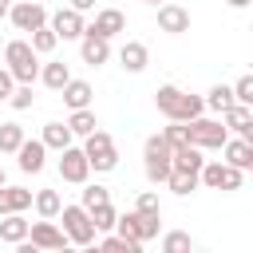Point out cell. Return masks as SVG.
I'll use <instances>...</instances> for the list:
<instances>
[{"label":"cell","instance_id":"7402d4cb","mask_svg":"<svg viewBox=\"0 0 253 253\" xmlns=\"http://www.w3.org/2000/svg\"><path fill=\"white\" fill-rule=\"evenodd\" d=\"M28 217L24 213H4V221H0V241H8V245H16V241H24L28 237Z\"/></svg>","mask_w":253,"mask_h":253},{"label":"cell","instance_id":"5b68a950","mask_svg":"<svg viewBox=\"0 0 253 253\" xmlns=\"http://www.w3.org/2000/svg\"><path fill=\"white\" fill-rule=\"evenodd\" d=\"M59 217H63V233L71 245H95L99 229L91 225V213L83 206H59Z\"/></svg>","mask_w":253,"mask_h":253},{"label":"cell","instance_id":"5bb4252c","mask_svg":"<svg viewBox=\"0 0 253 253\" xmlns=\"http://www.w3.org/2000/svg\"><path fill=\"white\" fill-rule=\"evenodd\" d=\"M16 162H20L24 174H40V170L47 166V146H43L40 138H24V142L16 146Z\"/></svg>","mask_w":253,"mask_h":253},{"label":"cell","instance_id":"8992f818","mask_svg":"<svg viewBox=\"0 0 253 253\" xmlns=\"http://www.w3.org/2000/svg\"><path fill=\"white\" fill-rule=\"evenodd\" d=\"M186 138L194 142V146H202V150H221V142L229 138V130H225V123L221 119H190L186 123Z\"/></svg>","mask_w":253,"mask_h":253},{"label":"cell","instance_id":"277c9868","mask_svg":"<svg viewBox=\"0 0 253 253\" xmlns=\"http://www.w3.org/2000/svg\"><path fill=\"white\" fill-rule=\"evenodd\" d=\"M142 170H146V182H166V174H170V142L162 138V134H150L146 142H142Z\"/></svg>","mask_w":253,"mask_h":253},{"label":"cell","instance_id":"836d02e7","mask_svg":"<svg viewBox=\"0 0 253 253\" xmlns=\"http://www.w3.org/2000/svg\"><path fill=\"white\" fill-rule=\"evenodd\" d=\"M186 249H194V241H190V233H182V229H174V233H166V237H162V253H186Z\"/></svg>","mask_w":253,"mask_h":253},{"label":"cell","instance_id":"603a6c76","mask_svg":"<svg viewBox=\"0 0 253 253\" xmlns=\"http://www.w3.org/2000/svg\"><path fill=\"white\" fill-rule=\"evenodd\" d=\"M166 186H170L178 198H190V194L198 190V174H194V170H178V166H170V174H166Z\"/></svg>","mask_w":253,"mask_h":253},{"label":"cell","instance_id":"44dd1931","mask_svg":"<svg viewBox=\"0 0 253 253\" xmlns=\"http://www.w3.org/2000/svg\"><path fill=\"white\" fill-rule=\"evenodd\" d=\"M71 138H75V134H71V126H67V123H43L40 142H43L47 150H55V154H59L63 146H71Z\"/></svg>","mask_w":253,"mask_h":253},{"label":"cell","instance_id":"2e32d148","mask_svg":"<svg viewBox=\"0 0 253 253\" xmlns=\"http://www.w3.org/2000/svg\"><path fill=\"white\" fill-rule=\"evenodd\" d=\"M221 123H225V130H233V134L253 138V111H249L245 103H229V107L221 111Z\"/></svg>","mask_w":253,"mask_h":253},{"label":"cell","instance_id":"d4e9b609","mask_svg":"<svg viewBox=\"0 0 253 253\" xmlns=\"http://www.w3.org/2000/svg\"><path fill=\"white\" fill-rule=\"evenodd\" d=\"M40 79H43V87L59 91V87L71 79V67H67V63H59V59H51V63H43V67H40Z\"/></svg>","mask_w":253,"mask_h":253},{"label":"cell","instance_id":"b9f144b4","mask_svg":"<svg viewBox=\"0 0 253 253\" xmlns=\"http://www.w3.org/2000/svg\"><path fill=\"white\" fill-rule=\"evenodd\" d=\"M142 4H150V8H158V4H162V0H142Z\"/></svg>","mask_w":253,"mask_h":253},{"label":"cell","instance_id":"4fadbf2b","mask_svg":"<svg viewBox=\"0 0 253 253\" xmlns=\"http://www.w3.org/2000/svg\"><path fill=\"white\" fill-rule=\"evenodd\" d=\"M83 32H95V36H103V40H115L119 32H126V16H123L119 8H99L95 20H91Z\"/></svg>","mask_w":253,"mask_h":253},{"label":"cell","instance_id":"9c48e42d","mask_svg":"<svg viewBox=\"0 0 253 253\" xmlns=\"http://www.w3.org/2000/svg\"><path fill=\"white\" fill-rule=\"evenodd\" d=\"M8 20H12L16 32H36V28L47 24V8H43L40 0H20V4L8 8Z\"/></svg>","mask_w":253,"mask_h":253},{"label":"cell","instance_id":"30bf717a","mask_svg":"<svg viewBox=\"0 0 253 253\" xmlns=\"http://www.w3.org/2000/svg\"><path fill=\"white\" fill-rule=\"evenodd\" d=\"M28 241H32V249H63L67 233L55 225V217H40L28 225Z\"/></svg>","mask_w":253,"mask_h":253},{"label":"cell","instance_id":"4dcf8cb0","mask_svg":"<svg viewBox=\"0 0 253 253\" xmlns=\"http://www.w3.org/2000/svg\"><path fill=\"white\" fill-rule=\"evenodd\" d=\"M87 213H91V225H95L99 233L115 229V217H119V213H115V206H111V202H103V206H91Z\"/></svg>","mask_w":253,"mask_h":253},{"label":"cell","instance_id":"83f0119b","mask_svg":"<svg viewBox=\"0 0 253 253\" xmlns=\"http://www.w3.org/2000/svg\"><path fill=\"white\" fill-rule=\"evenodd\" d=\"M20 142H24V126L20 123H0V154H16Z\"/></svg>","mask_w":253,"mask_h":253},{"label":"cell","instance_id":"74e56055","mask_svg":"<svg viewBox=\"0 0 253 253\" xmlns=\"http://www.w3.org/2000/svg\"><path fill=\"white\" fill-rule=\"evenodd\" d=\"M12 87H16V79H12V71H8V67H0V103H8V95H12Z\"/></svg>","mask_w":253,"mask_h":253},{"label":"cell","instance_id":"ee69618b","mask_svg":"<svg viewBox=\"0 0 253 253\" xmlns=\"http://www.w3.org/2000/svg\"><path fill=\"white\" fill-rule=\"evenodd\" d=\"M0 55H4V43H0Z\"/></svg>","mask_w":253,"mask_h":253},{"label":"cell","instance_id":"ffe728a7","mask_svg":"<svg viewBox=\"0 0 253 253\" xmlns=\"http://www.w3.org/2000/svg\"><path fill=\"white\" fill-rule=\"evenodd\" d=\"M59 95H63V103H67L71 111L91 107V99H95V91H91V83H87V79H67V83L59 87Z\"/></svg>","mask_w":253,"mask_h":253},{"label":"cell","instance_id":"60d3db41","mask_svg":"<svg viewBox=\"0 0 253 253\" xmlns=\"http://www.w3.org/2000/svg\"><path fill=\"white\" fill-rule=\"evenodd\" d=\"M8 8H12V0H0V20L8 16Z\"/></svg>","mask_w":253,"mask_h":253},{"label":"cell","instance_id":"d6986e66","mask_svg":"<svg viewBox=\"0 0 253 253\" xmlns=\"http://www.w3.org/2000/svg\"><path fill=\"white\" fill-rule=\"evenodd\" d=\"M32 206V190H24V186H0V217L4 213H24Z\"/></svg>","mask_w":253,"mask_h":253},{"label":"cell","instance_id":"ac0fdd59","mask_svg":"<svg viewBox=\"0 0 253 253\" xmlns=\"http://www.w3.org/2000/svg\"><path fill=\"white\" fill-rule=\"evenodd\" d=\"M221 150H225V162L229 166H237V170H253V138H225L221 142Z\"/></svg>","mask_w":253,"mask_h":253},{"label":"cell","instance_id":"484cf974","mask_svg":"<svg viewBox=\"0 0 253 253\" xmlns=\"http://www.w3.org/2000/svg\"><path fill=\"white\" fill-rule=\"evenodd\" d=\"M202 103H206V111H213V115H221L229 103H233V91L225 87V83H213L206 95H202Z\"/></svg>","mask_w":253,"mask_h":253},{"label":"cell","instance_id":"7bdbcfd3","mask_svg":"<svg viewBox=\"0 0 253 253\" xmlns=\"http://www.w3.org/2000/svg\"><path fill=\"white\" fill-rule=\"evenodd\" d=\"M0 186H4V166H0Z\"/></svg>","mask_w":253,"mask_h":253},{"label":"cell","instance_id":"e575fe53","mask_svg":"<svg viewBox=\"0 0 253 253\" xmlns=\"http://www.w3.org/2000/svg\"><path fill=\"white\" fill-rule=\"evenodd\" d=\"M229 91H233V103H245V107H253V75H241V79H237Z\"/></svg>","mask_w":253,"mask_h":253},{"label":"cell","instance_id":"8fae6325","mask_svg":"<svg viewBox=\"0 0 253 253\" xmlns=\"http://www.w3.org/2000/svg\"><path fill=\"white\" fill-rule=\"evenodd\" d=\"M47 28L59 36V40H79L83 36V12H75V8H55V12H47Z\"/></svg>","mask_w":253,"mask_h":253},{"label":"cell","instance_id":"f1b7e54d","mask_svg":"<svg viewBox=\"0 0 253 253\" xmlns=\"http://www.w3.org/2000/svg\"><path fill=\"white\" fill-rule=\"evenodd\" d=\"M28 43H32V51H36V55H47V51H55L59 36H55V32L43 24V28H36V32H32V40H28Z\"/></svg>","mask_w":253,"mask_h":253},{"label":"cell","instance_id":"1f68e13d","mask_svg":"<svg viewBox=\"0 0 253 253\" xmlns=\"http://www.w3.org/2000/svg\"><path fill=\"white\" fill-rule=\"evenodd\" d=\"M99 249H107V253H138L142 245H134V241H126V237H119V233H103V241H99Z\"/></svg>","mask_w":253,"mask_h":253},{"label":"cell","instance_id":"d6a6232c","mask_svg":"<svg viewBox=\"0 0 253 253\" xmlns=\"http://www.w3.org/2000/svg\"><path fill=\"white\" fill-rule=\"evenodd\" d=\"M8 103H12V111H28V107L36 103L32 83H16V87H12V95H8Z\"/></svg>","mask_w":253,"mask_h":253},{"label":"cell","instance_id":"52a82bcc","mask_svg":"<svg viewBox=\"0 0 253 253\" xmlns=\"http://www.w3.org/2000/svg\"><path fill=\"white\" fill-rule=\"evenodd\" d=\"M241 182H245V170H237L229 162H202V170H198V186H206V190H241Z\"/></svg>","mask_w":253,"mask_h":253},{"label":"cell","instance_id":"7c38bea8","mask_svg":"<svg viewBox=\"0 0 253 253\" xmlns=\"http://www.w3.org/2000/svg\"><path fill=\"white\" fill-rule=\"evenodd\" d=\"M158 28L166 36H182V32H190V12L182 4H174V0H162L158 4Z\"/></svg>","mask_w":253,"mask_h":253},{"label":"cell","instance_id":"8d00e7d4","mask_svg":"<svg viewBox=\"0 0 253 253\" xmlns=\"http://www.w3.org/2000/svg\"><path fill=\"white\" fill-rule=\"evenodd\" d=\"M134 210H138V213H162V206H158V194L142 190V194H138V202H134Z\"/></svg>","mask_w":253,"mask_h":253},{"label":"cell","instance_id":"9a60e30c","mask_svg":"<svg viewBox=\"0 0 253 253\" xmlns=\"http://www.w3.org/2000/svg\"><path fill=\"white\" fill-rule=\"evenodd\" d=\"M79 55H83L87 67H103V63L111 59V40H103V36H95V32H83V36H79Z\"/></svg>","mask_w":253,"mask_h":253},{"label":"cell","instance_id":"7a4b0ae2","mask_svg":"<svg viewBox=\"0 0 253 253\" xmlns=\"http://www.w3.org/2000/svg\"><path fill=\"white\" fill-rule=\"evenodd\" d=\"M83 154H87V166L95 170V174H107V170H115L119 166V146H115V138L107 134V130H91V134H83Z\"/></svg>","mask_w":253,"mask_h":253},{"label":"cell","instance_id":"ab89813d","mask_svg":"<svg viewBox=\"0 0 253 253\" xmlns=\"http://www.w3.org/2000/svg\"><path fill=\"white\" fill-rule=\"evenodd\" d=\"M229 8H249V0H225Z\"/></svg>","mask_w":253,"mask_h":253},{"label":"cell","instance_id":"f546056e","mask_svg":"<svg viewBox=\"0 0 253 253\" xmlns=\"http://www.w3.org/2000/svg\"><path fill=\"white\" fill-rule=\"evenodd\" d=\"M103 202H111V190H107V186H95V182H83V190H79V206L91 210V206H103Z\"/></svg>","mask_w":253,"mask_h":253},{"label":"cell","instance_id":"3957f363","mask_svg":"<svg viewBox=\"0 0 253 253\" xmlns=\"http://www.w3.org/2000/svg\"><path fill=\"white\" fill-rule=\"evenodd\" d=\"M115 229H119V237H126V241H134V245H146V241L158 237L162 213H138V210H130V213H119V217H115Z\"/></svg>","mask_w":253,"mask_h":253},{"label":"cell","instance_id":"e0dca14e","mask_svg":"<svg viewBox=\"0 0 253 253\" xmlns=\"http://www.w3.org/2000/svg\"><path fill=\"white\" fill-rule=\"evenodd\" d=\"M119 63H123V71H130V75H142V71H146V63H150V51H146V43H138V40H126V43L119 47Z\"/></svg>","mask_w":253,"mask_h":253},{"label":"cell","instance_id":"6da1fadb","mask_svg":"<svg viewBox=\"0 0 253 253\" xmlns=\"http://www.w3.org/2000/svg\"><path fill=\"white\" fill-rule=\"evenodd\" d=\"M0 59L8 63V71H12L16 83H36L40 79V59H36V51H32L28 40H8Z\"/></svg>","mask_w":253,"mask_h":253},{"label":"cell","instance_id":"f35d334b","mask_svg":"<svg viewBox=\"0 0 253 253\" xmlns=\"http://www.w3.org/2000/svg\"><path fill=\"white\" fill-rule=\"evenodd\" d=\"M67 8H75V12H91L95 0H67Z\"/></svg>","mask_w":253,"mask_h":253},{"label":"cell","instance_id":"cb8c5ba5","mask_svg":"<svg viewBox=\"0 0 253 253\" xmlns=\"http://www.w3.org/2000/svg\"><path fill=\"white\" fill-rule=\"evenodd\" d=\"M32 206H36L40 217H59L63 198H59V190H36V194H32Z\"/></svg>","mask_w":253,"mask_h":253},{"label":"cell","instance_id":"ba28073f","mask_svg":"<svg viewBox=\"0 0 253 253\" xmlns=\"http://www.w3.org/2000/svg\"><path fill=\"white\" fill-rule=\"evenodd\" d=\"M55 166H59V178H63V182H71V186H83V182H87V174H91L87 154H83V146H75V142L59 150V162H55Z\"/></svg>","mask_w":253,"mask_h":253},{"label":"cell","instance_id":"d590c367","mask_svg":"<svg viewBox=\"0 0 253 253\" xmlns=\"http://www.w3.org/2000/svg\"><path fill=\"white\" fill-rule=\"evenodd\" d=\"M158 134L170 142V150H174V146H182V142H190V138H186V123H178V119H170V126H162Z\"/></svg>","mask_w":253,"mask_h":253},{"label":"cell","instance_id":"4316f807","mask_svg":"<svg viewBox=\"0 0 253 253\" xmlns=\"http://www.w3.org/2000/svg\"><path fill=\"white\" fill-rule=\"evenodd\" d=\"M67 126H71V134H91L95 126H99V119H95V111L91 107H79V111H71V119H67Z\"/></svg>","mask_w":253,"mask_h":253}]
</instances>
